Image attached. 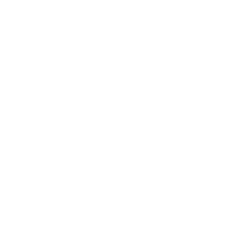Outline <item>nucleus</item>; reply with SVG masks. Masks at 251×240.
I'll return each mask as SVG.
<instances>
[]
</instances>
